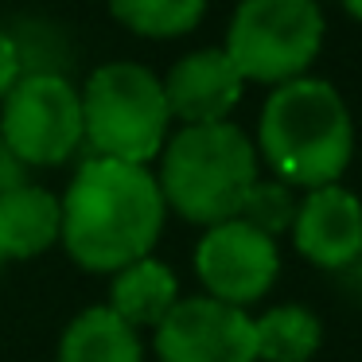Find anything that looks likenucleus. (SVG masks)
Here are the masks:
<instances>
[{"label": "nucleus", "mask_w": 362, "mask_h": 362, "mask_svg": "<svg viewBox=\"0 0 362 362\" xmlns=\"http://www.w3.org/2000/svg\"><path fill=\"white\" fill-rule=\"evenodd\" d=\"M63 203V238L59 245L78 269L113 276L117 269L152 257L164 238L168 206L156 172L144 164L86 156L74 168Z\"/></svg>", "instance_id": "obj_1"}, {"label": "nucleus", "mask_w": 362, "mask_h": 362, "mask_svg": "<svg viewBox=\"0 0 362 362\" xmlns=\"http://www.w3.org/2000/svg\"><path fill=\"white\" fill-rule=\"evenodd\" d=\"M253 148L273 180L296 191L339 183L354 156L351 110L327 78H292L265 98Z\"/></svg>", "instance_id": "obj_2"}, {"label": "nucleus", "mask_w": 362, "mask_h": 362, "mask_svg": "<svg viewBox=\"0 0 362 362\" xmlns=\"http://www.w3.org/2000/svg\"><path fill=\"white\" fill-rule=\"evenodd\" d=\"M156 183L164 206L191 226H218L238 218L253 180H257V148L250 133L234 121L218 125H180L156 156Z\"/></svg>", "instance_id": "obj_3"}, {"label": "nucleus", "mask_w": 362, "mask_h": 362, "mask_svg": "<svg viewBox=\"0 0 362 362\" xmlns=\"http://www.w3.org/2000/svg\"><path fill=\"white\" fill-rule=\"evenodd\" d=\"M82 136L90 156L152 168L172 136L160 78L141 63H102L78 90Z\"/></svg>", "instance_id": "obj_4"}, {"label": "nucleus", "mask_w": 362, "mask_h": 362, "mask_svg": "<svg viewBox=\"0 0 362 362\" xmlns=\"http://www.w3.org/2000/svg\"><path fill=\"white\" fill-rule=\"evenodd\" d=\"M320 0H242L226 28V59L245 82L284 86L304 78L323 47Z\"/></svg>", "instance_id": "obj_5"}, {"label": "nucleus", "mask_w": 362, "mask_h": 362, "mask_svg": "<svg viewBox=\"0 0 362 362\" xmlns=\"http://www.w3.org/2000/svg\"><path fill=\"white\" fill-rule=\"evenodd\" d=\"M0 136L28 172L74 160L86 144L78 86L59 71H24L0 102Z\"/></svg>", "instance_id": "obj_6"}, {"label": "nucleus", "mask_w": 362, "mask_h": 362, "mask_svg": "<svg viewBox=\"0 0 362 362\" xmlns=\"http://www.w3.org/2000/svg\"><path fill=\"white\" fill-rule=\"evenodd\" d=\"M203 296L222 300L230 308H250L273 292L281 276V245L269 234L253 230L242 218H226L206 226L191 253Z\"/></svg>", "instance_id": "obj_7"}, {"label": "nucleus", "mask_w": 362, "mask_h": 362, "mask_svg": "<svg viewBox=\"0 0 362 362\" xmlns=\"http://www.w3.org/2000/svg\"><path fill=\"white\" fill-rule=\"evenodd\" d=\"M156 362H257L253 315L211 296H183L152 331Z\"/></svg>", "instance_id": "obj_8"}, {"label": "nucleus", "mask_w": 362, "mask_h": 362, "mask_svg": "<svg viewBox=\"0 0 362 362\" xmlns=\"http://www.w3.org/2000/svg\"><path fill=\"white\" fill-rule=\"evenodd\" d=\"M288 234L312 269L351 273L362 261V199L343 183L304 191Z\"/></svg>", "instance_id": "obj_9"}, {"label": "nucleus", "mask_w": 362, "mask_h": 362, "mask_svg": "<svg viewBox=\"0 0 362 362\" xmlns=\"http://www.w3.org/2000/svg\"><path fill=\"white\" fill-rule=\"evenodd\" d=\"M172 121L180 125H218L230 121L245 94V78L226 59L222 47H199L175 59L172 71L160 78Z\"/></svg>", "instance_id": "obj_10"}, {"label": "nucleus", "mask_w": 362, "mask_h": 362, "mask_svg": "<svg viewBox=\"0 0 362 362\" xmlns=\"http://www.w3.org/2000/svg\"><path fill=\"white\" fill-rule=\"evenodd\" d=\"M63 238V203L40 183L8 191L0 199V257L32 261L55 250Z\"/></svg>", "instance_id": "obj_11"}, {"label": "nucleus", "mask_w": 362, "mask_h": 362, "mask_svg": "<svg viewBox=\"0 0 362 362\" xmlns=\"http://www.w3.org/2000/svg\"><path fill=\"white\" fill-rule=\"evenodd\" d=\"M180 300L183 292H180L175 269L164 265L160 257H141L113 273L105 308L117 320H125L133 331H156Z\"/></svg>", "instance_id": "obj_12"}, {"label": "nucleus", "mask_w": 362, "mask_h": 362, "mask_svg": "<svg viewBox=\"0 0 362 362\" xmlns=\"http://www.w3.org/2000/svg\"><path fill=\"white\" fill-rule=\"evenodd\" d=\"M55 362H144V339L105 304H90L63 327Z\"/></svg>", "instance_id": "obj_13"}, {"label": "nucleus", "mask_w": 362, "mask_h": 362, "mask_svg": "<svg viewBox=\"0 0 362 362\" xmlns=\"http://www.w3.org/2000/svg\"><path fill=\"white\" fill-rule=\"evenodd\" d=\"M323 346V323L308 304H276L253 315L257 362H312Z\"/></svg>", "instance_id": "obj_14"}, {"label": "nucleus", "mask_w": 362, "mask_h": 362, "mask_svg": "<svg viewBox=\"0 0 362 362\" xmlns=\"http://www.w3.org/2000/svg\"><path fill=\"white\" fill-rule=\"evenodd\" d=\"M110 12L125 32L144 40H180L195 32L206 0H110Z\"/></svg>", "instance_id": "obj_15"}, {"label": "nucleus", "mask_w": 362, "mask_h": 362, "mask_svg": "<svg viewBox=\"0 0 362 362\" xmlns=\"http://www.w3.org/2000/svg\"><path fill=\"white\" fill-rule=\"evenodd\" d=\"M296 206H300L296 187L273 180V175H257L253 187H250V195H245V203H242V211H238V218L250 222L253 230H261V234H269L276 242L281 234L292 230Z\"/></svg>", "instance_id": "obj_16"}, {"label": "nucleus", "mask_w": 362, "mask_h": 362, "mask_svg": "<svg viewBox=\"0 0 362 362\" xmlns=\"http://www.w3.org/2000/svg\"><path fill=\"white\" fill-rule=\"evenodd\" d=\"M20 78H24V47L16 43V35L0 32V102Z\"/></svg>", "instance_id": "obj_17"}, {"label": "nucleus", "mask_w": 362, "mask_h": 362, "mask_svg": "<svg viewBox=\"0 0 362 362\" xmlns=\"http://www.w3.org/2000/svg\"><path fill=\"white\" fill-rule=\"evenodd\" d=\"M24 183H32L28 180V168L16 160V152L4 144V136H0V199L8 195V191H16V187H24Z\"/></svg>", "instance_id": "obj_18"}, {"label": "nucleus", "mask_w": 362, "mask_h": 362, "mask_svg": "<svg viewBox=\"0 0 362 362\" xmlns=\"http://www.w3.org/2000/svg\"><path fill=\"white\" fill-rule=\"evenodd\" d=\"M343 8L351 12L354 20H362V0H343Z\"/></svg>", "instance_id": "obj_19"}, {"label": "nucleus", "mask_w": 362, "mask_h": 362, "mask_svg": "<svg viewBox=\"0 0 362 362\" xmlns=\"http://www.w3.org/2000/svg\"><path fill=\"white\" fill-rule=\"evenodd\" d=\"M358 308H362V288H358Z\"/></svg>", "instance_id": "obj_20"}, {"label": "nucleus", "mask_w": 362, "mask_h": 362, "mask_svg": "<svg viewBox=\"0 0 362 362\" xmlns=\"http://www.w3.org/2000/svg\"><path fill=\"white\" fill-rule=\"evenodd\" d=\"M4 265H8V261H4V257H0V269H4Z\"/></svg>", "instance_id": "obj_21"}]
</instances>
